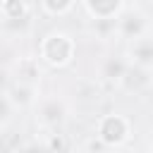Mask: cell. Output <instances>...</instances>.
Wrapping results in <instances>:
<instances>
[{"mask_svg": "<svg viewBox=\"0 0 153 153\" xmlns=\"http://www.w3.org/2000/svg\"><path fill=\"white\" fill-rule=\"evenodd\" d=\"M38 5L43 10V14H48V17H65L74 10L76 0H38Z\"/></svg>", "mask_w": 153, "mask_h": 153, "instance_id": "30bf717a", "label": "cell"}, {"mask_svg": "<svg viewBox=\"0 0 153 153\" xmlns=\"http://www.w3.org/2000/svg\"><path fill=\"white\" fill-rule=\"evenodd\" d=\"M76 57V41L67 31L53 29L38 43V60L50 69H65Z\"/></svg>", "mask_w": 153, "mask_h": 153, "instance_id": "6da1fadb", "label": "cell"}, {"mask_svg": "<svg viewBox=\"0 0 153 153\" xmlns=\"http://www.w3.org/2000/svg\"><path fill=\"white\" fill-rule=\"evenodd\" d=\"M134 134V124L122 112H105L96 122V141L103 148H124Z\"/></svg>", "mask_w": 153, "mask_h": 153, "instance_id": "7a4b0ae2", "label": "cell"}, {"mask_svg": "<svg viewBox=\"0 0 153 153\" xmlns=\"http://www.w3.org/2000/svg\"><path fill=\"white\" fill-rule=\"evenodd\" d=\"M86 14L93 22H115L124 12V0H81Z\"/></svg>", "mask_w": 153, "mask_h": 153, "instance_id": "8992f818", "label": "cell"}, {"mask_svg": "<svg viewBox=\"0 0 153 153\" xmlns=\"http://www.w3.org/2000/svg\"><path fill=\"white\" fill-rule=\"evenodd\" d=\"M127 67H129L127 55H124V57H120V55H108V57H103V62L98 65V79H103V81L117 86L120 79L124 76Z\"/></svg>", "mask_w": 153, "mask_h": 153, "instance_id": "ba28073f", "label": "cell"}, {"mask_svg": "<svg viewBox=\"0 0 153 153\" xmlns=\"http://www.w3.org/2000/svg\"><path fill=\"white\" fill-rule=\"evenodd\" d=\"M22 153H24V151H22Z\"/></svg>", "mask_w": 153, "mask_h": 153, "instance_id": "5bb4252c", "label": "cell"}, {"mask_svg": "<svg viewBox=\"0 0 153 153\" xmlns=\"http://www.w3.org/2000/svg\"><path fill=\"white\" fill-rule=\"evenodd\" d=\"M151 86H153V69L139 67V65H131V62H129L124 76H122L120 84H117V88L124 91V93H129V96H141V93H146Z\"/></svg>", "mask_w": 153, "mask_h": 153, "instance_id": "5b68a950", "label": "cell"}, {"mask_svg": "<svg viewBox=\"0 0 153 153\" xmlns=\"http://www.w3.org/2000/svg\"><path fill=\"white\" fill-rule=\"evenodd\" d=\"M29 2L26 0H2L0 5V14H2V24L12 26V24H26L29 22Z\"/></svg>", "mask_w": 153, "mask_h": 153, "instance_id": "9c48e42d", "label": "cell"}, {"mask_svg": "<svg viewBox=\"0 0 153 153\" xmlns=\"http://www.w3.org/2000/svg\"><path fill=\"white\" fill-rule=\"evenodd\" d=\"M148 153H153V139H151V143H148Z\"/></svg>", "mask_w": 153, "mask_h": 153, "instance_id": "7c38bea8", "label": "cell"}, {"mask_svg": "<svg viewBox=\"0 0 153 153\" xmlns=\"http://www.w3.org/2000/svg\"><path fill=\"white\" fill-rule=\"evenodd\" d=\"M148 31H151V22L139 7H124V12L115 19V36L127 43L148 36Z\"/></svg>", "mask_w": 153, "mask_h": 153, "instance_id": "3957f363", "label": "cell"}, {"mask_svg": "<svg viewBox=\"0 0 153 153\" xmlns=\"http://www.w3.org/2000/svg\"><path fill=\"white\" fill-rule=\"evenodd\" d=\"M127 60L131 65H139V67H148L153 69V36H143L139 41H131L127 45Z\"/></svg>", "mask_w": 153, "mask_h": 153, "instance_id": "52a82bcc", "label": "cell"}, {"mask_svg": "<svg viewBox=\"0 0 153 153\" xmlns=\"http://www.w3.org/2000/svg\"><path fill=\"white\" fill-rule=\"evenodd\" d=\"M117 153H127V151H122V148H120V151H117Z\"/></svg>", "mask_w": 153, "mask_h": 153, "instance_id": "4fadbf2b", "label": "cell"}, {"mask_svg": "<svg viewBox=\"0 0 153 153\" xmlns=\"http://www.w3.org/2000/svg\"><path fill=\"white\" fill-rule=\"evenodd\" d=\"M24 153H50L48 151V146H45V141H31L29 146H24Z\"/></svg>", "mask_w": 153, "mask_h": 153, "instance_id": "8fae6325", "label": "cell"}, {"mask_svg": "<svg viewBox=\"0 0 153 153\" xmlns=\"http://www.w3.org/2000/svg\"><path fill=\"white\" fill-rule=\"evenodd\" d=\"M33 112H36V122L53 131L57 127H62V122L67 120V103L60 98V96H38L36 105H33Z\"/></svg>", "mask_w": 153, "mask_h": 153, "instance_id": "277c9868", "label": "cell"}]
</instances>
